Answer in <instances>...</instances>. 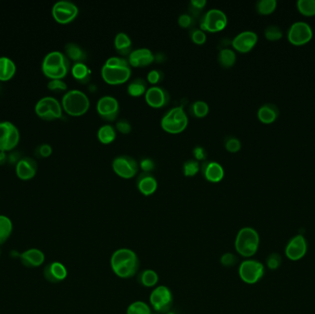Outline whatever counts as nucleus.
<instances>
[{
  "label": "nucleus",
  "mask_w": 315,
  "mask_h": 314,
  "mask_svg": "<svg viewBox=\"0 0 315 314\" xmlns=\"http://www.w3.org/2000/svg\"><path fill=\"white\" fill-rule=\"evenodd\" d=\"M110 266L115 276L123 279L135 277L140 269V259L133 250L120 248L115 251L110 259Z\"/></svg>",
  "instance_id": "1"
},
{
  "label": "nucleus",
  "mask_w": 315,
  "mask_h": 314,
  "mask_svg": "<svg viewBox=\"0 0 315 314\" xmlns=\"http://www.w3.org/2000/svg\"><path fill=\"white\" fill-rule=\"evenodd\" d=\"M131 66L128 59L121 56H112L102 67L103 80L110 85L124 84L130 79Z\"/></svg>",
  "instance_id": "2"
},
{
  "label": "nucleus",
  "mask_w": 315,
  "mask_h": 314,
  "mask_svg": "<svg viewBox=\"0 0 315 314\" xmlns=\"http://www.w3.org/2000/svg\"><path fill=\"white\" fill-rule=\"evenodd\" d=\"M70 68V62L67 55L59 51L50 52L43 58V72L52 79H62L67 76Z\"/></svg>",
  "instance_id": "3"
},
{
  "label": "nucleus",
  "mask_w": 315,
  "mask_h": 314,
  "mask_svg": "<svg viewBox=\"0 0 315 314\" xmlns=\"http://www.w3.org/2000/svg\"><path fill=\"white\" fill-rule=\"evenodd\" d=\"M259 243L258 232L251 227H244L238 231L234 245L238 254L245 258H250L257 253Z\"/></svg>",
  "instance_id": "4"
},
{
  "label": "nucleus",
  "mask_w": 315,
  "mask_h": 314,
  "mask_svg": "<svg viewBox=\"0 0 315 314\" xmlns=\"http://www.w3.org/2000/svg\"><path fill=\"white\" fill-rule=\"evenodd\" d=\"M90 99L83 91L71 90L67 91L62 99V106L68 115L80 116L90 108Z\"/></svg>",
  "instance_id": "5"
},
{
  "label": "nucleus",
  "mask_w": 315,
  "mask_h": 314,
  "mask_svg": "<svg viewBox=\"0 0 315 314\" xmlns=\"http://www.w3.org/2000/svg\"><path fill=\"white\" fill-rule=\"evenodd\" d=\"M160 126L165 132L182 133L188 126V117L182 106H176L169 110L161 118Z\"/></svg>",
  "instance_id": "6"
},
{
  "label": "nucleus",
  "mask_w": 315,
  "mask_h": 314,
  "mask_svg": "<svg viewBox=\"0 0 315 314\" xmlns=\"http://www.w3.org/2000/svg\"><path fill=\"white\" fill-rule=\"evenodd\" d=\"M150 302L152 308L158 314L169 313L173 304V294L166 286H158L150 295Z\"/></svg>",
  "instance_id": "7"
},
{
  "label": "nucleus",
  "mask_w": 315,
  "mask_h": 314,
  "mask_svg": "<svg viewBox=\"0 0 315 314\" xmlns=\"http://www.w3.org/2000/svg\"><path fill=\"white\" fill-rule=\"evenodd\" d=\"M228 24V18L222 10L211 8L203 15L200 19V29L209 32H218L224 30Z\"/></svg>",
  "instance_id": "8"
},
{
  "label": "nucleus",
  "mask_w": 315,
  "mask_h": 314,
  "mask_svg": "<svg viewBox=\"0 0 315 314\" xmlns=\"http://www.w3.org/2000/svg\"><path fill=\"white\" fill-rule=\"evenodd\" d=\"M265 274L264 265L256 260H245L239 266L240 278L246 284L257 283Z\"/></svg>",
  "instance_id": "9"
},
{
  "label": "nucleus",
  "mask_w": 315,
  "mask_h": 314,
  "mask_svg": "<svg viewBox=\"0 0 315 314\" xmlns=\"http://www.w3.org/2000/svg\"><path fill=\"white\" fill-rule=\"evenodd\" d=\"M37 115L44 120H54L62 117L61 103L54 97H43L35 105Z\"/></svg>",
  "instance_id": "10"
},
{
  "label": "nucleus",
  "mask_w": 315,
  "mask_h": 314,
  "mask_svg": "<svg viewBox=\"0 0 315 314\" xmlns=\"http://www.w3.org/2000/svg\"><path fill=\"white\" fill-rule=\"evenodd\" d=\"M112 166L115 173L124 179H132L138 173L140 168L138 161L128 155L115 157Z\"/></svg>",
  "instance_id": "11"
},
{
  "label": "nucleus",
  "mask_w": 315,
  "mask_h": 314,
  "mask_svg": "<svg viewBox=\"0 0 315 314\" xmlns=\"http://www.w3.org/2000/svg\"><path fill=\"white\" fill-rule=\"evenodd\" d=\"M52 13L57 22L61 24H67L77 18L79 7L71 1L60 0L53 6Z\"/></svg>",
  "instance_id": "12"
},
{
  "label": "nucleus",
  "mask_w": 315,
  "mask_h": 314,
  "mask_svg": "<svg viewBox=\"0 0 315 314\" xmlns=\"http://www.w3.org/2000/svg\"><path fill=\"white\" fill-rule=\"evenodd\" d=\"M19 132L11 122H0V151H11L18 145Z\"/></svg>",
  "instance_id": "13"
},
{
  "label": "nucleus",
  "mask_w": 315,
  "mask_h": 314,
  "mask_svg": "<svg viewBox=\"0 0 315 314\" xmlns=\"http://www.w3.org/2000/svg\"><path fill=\"white\" fill-rule=\"evenodd\" d=\"M97 113L103 120L113 122L116 120L120 113V105L114 96L105 95L98 100Z\"/></svg>",
  "instance_id": "14"
},
{
  "label": "nucleus",
  "mask_w": 315,
  "mask_h": 314,
  "mask_svg": "<svg viewBox=\"0 0 315 314\" xmlns=\"http://www.w3.org/2000/svg\"><path fill=\"white\" fill-rule=\"evenodd\" d=\"M289 41L294 45H303L311 41L313 38V30L308 23L297 21L291 25L289 33Z\"/></svg>",
  "instance_id": "15"
},
{
  "label": "nucleus",
  "mask_w": 315,
  "mask_h": 314,
  "mask_svg": "<svg viewBox=\"0 0 315 314\" xmlns=\"http://www.w3.org/2000/svg\"><path fill=\"white\" fill-rule=\"evenodd\" d=\"M145 100L153 108H162L170 102V94L162 87L153 86L146 91Z\"/></svg>",
  "instance_id": "16"
},
{
  "label": "nucleus",
  "mask_w": 315,
  "mask_h": 314,
  "mask_svg": "<svg viewBox=\"0 0 315 314\" xmlns=\"http://www.w3.org/2000/svg\"><path fill=\"white\" fill-rule=\"evenodd\" d=\"M258 41V36L255 31L244 30L233 38L231 44L233 48L240 53H248L254 48Z\"/></svg>",
  "instance_id": "17"
},
{
  "label": "nucleus",
  "mask_w": 315,
  "mask_h": 314,
  "mask_svg": "<svg viewBox=\"0 0 315 314\" xmlns=\"http://www.w3.org/2000/svg\"><path fill=\"white\" fill-rule=\"evenodd\" d=\"M286 255L289 259L298 261L302 259L307 253V242L303 235L295 236L287 244Z\"/></svg>",
  "instance_id": "18"
},
{
  "label": "nucleus",
  "mask_w": 315,
  "mask_h": 314,
  "mask_svg": "<svg viewBox=\"0 0 315 314\" xmlns=\"http://www.w3.org/2000/svg\"><path fill=\"white\" fill-rule=\"evenodd\" d=\"M43 277L51 283H59L67 277V269L60 262H52L44 267Z\"/></svg>",
  "instance_id": "19"
},
{
  "label": "nucleus",
  "mask_w": 315,
  "mask_h": 314,
  "mask_svg": "<svg viewBox=\"0 0 315 314\" xmlns=\"http://www.w3.org/2000/svg\"><path fill=\"white\" fill-rule=\"evenodd\" d=\"M128 60L131 67H147L154 62V55L150 49H136L128 55Z\"/></svg>",
  "instance_id": "20"
},
{
  "label": "nucleus",
  "mask_w": 315,
  "mask_h": 314,
  "mask_svg": "<svg viewBox=\"0 0 315 314\" xmlns=\"http://www.w3.org/2000/svg\"><path fill=\"white\" fill-rule=\"evenodd\" d=\"M36 161L30 157H21L16 166V172L18 178L29 180L36 174Z\"/></svg>",
  "instance_id": "21"
},
{
  "label": "nucleus",
  "mask_w": 315,
  "mask_h": 314,
  "mask_svg": "<svg viewBox=\"0 0 315 314\" xmlns=\"http://www.w3.org/2000/svg\"><path fill=\"white\" fill-rule=\"evenodd\" d=\"M201 168L203 175L208 181L218 182L224 178V169L217 161H205Z\"/></svg>",
  "instance_id": "22"
},
{
  "label": "nucleus",
  "mask_w": 315,
  "mask_h": 314,
  "mask_svg": "<svg viewBox=\"0 0 315 314\" xmlns=\"http://www.w3.org/2000/svg\"><path fill=\"white\" fill-rule=\"evenodd\" d=\"M137 186L143 195L150 196L157 191V179L151 172H142L138 178Z\"/></svg>",
  "instance_id": "23"
},
{
  "label": "nucleus",
  "mask_w": 315,
  "mask_h": 314,
  "mask_svg": "<svg viewBox=\"0 0 315 314\" xmlns=\"http://www.w3.org/2000/svg\"><path fill=\"white\" fill-rule=\"evenodd\" d=\"M45 260V255L39 249L31 248L20 254V261L28 268H35L42 266Z\"/></svg>",
  "instance_id": "24"
},
{
  "label": "nucleus",
  "mask_w": 315,
  "mask_h": 314,
  "mask_svg": "<svg viewBox=\"0 0 315 314\" xmlns=\"http://www.w3.org/2000/svg\"><path fill=\"white\" fill-rule=\"evenodd\" d=\"M279 115V109L274 103H265L257 112L258 119L264 124H271L276 121Z\"/></svg>",
  "instance_id": "25"
},
{
  "label": "nucleus",
  "mask_w": 315,
  "mask_h": 314,
  "mask_svg": "<svg viewBox=\"0 0 315 314\" xmlns=\"http://www.w3.org/2000/svg\"><path fill=\"white\" fill-rule=\"evenodd\" d=\"M115 47L119 55L126 56L132 52V41L125 32H118L115 37Z\"/></svg>",
  "instance_id": "26"
},
{
  "label": "nucleus",
  "mask_w": 315,
  "mask_h": 314,
  "mask_svg": "<svg viewBox=\"0 0 315 314\" xmlns=\"http://www.w3.org/2000/svg\"><path fill=\"white\" fill-rule=\"evenodd\" d=\"M65 50L67 58H70L76 63H84V61L87 59V53L85 50L81 46H79L78 43L68 42L65 46Z\"/></svg>",
  "instance_id": "27"
},
{
  "label": "nucleus",
  "mask_w": 315,
  "mask_h": 314,
  "mask_svg": "<svg viewBox=\"0 0 315 314\" xmlns=\"http://www.w3.org/2000/svg\"><path fill=\"white\" fill-rule=\"evenodd\" d=\"M16 72V65L10 58L6 56L0 57V80L11 79Z\"/></svg>",
  "instance_id": "28"
},
{
  "label": "nucleus",
  "mask_w": 315,
  "mask_h": 314,
  "mask_svg": "<svg viewBox=\"0 0 315 314\" xmlns=\"http://www.w3.org/2000/svg\"><path fill=\"white\" fill-rule=\"evenodd\" d=\"M71 72L73 77L81 83H87L91 79V70L84 63H75L71 68Z\"/></svg>",
  "instance_id": "29"
},
{
  "label": "nucleus",
  "mask_w": 315,
  "mask_h": 314,
  "mask_svg": "<svg viewBox=\"0 0 315 314\" xmlns=\"http://www.w3.org/2000/svg\"><path fill=\"white\" fill-rule=\"evenodd\" d=\"M97 138L101 143L108 145L115 141L116 130L112 125H103L98 130Z\"/></svg>",
  "instance_id": "30"
},
{
  "label": "nucleus",
  "mask_w": 315,
  "mask_h": 314,
  "mask_svg": "<svg viewBox=\"0 0 315 314\" xmlns=\"http://www.w3.org/2000/svg\"><path fill=\"white\" fill-rule=\"evenodd\" d=\"M218 61L221 67L230 68L236 63V54L232 49L222 48L218 53Z\"/></svg>",
  "instance_id": "31"
},
{
  "label": "nucleus",
  "mask_w": 315,
  "mask_h": 314,
  "mask_svg": "<svg viewBox=\"0 0 315 314\" xmlns=\"http://www.w3.org/2000/svg\"><path fill=\"white\" fill-rule=\"evenodd\" d=\"M159 281V277L158 273L153 269H145L140 276V283L145 288H154L157 287Z\"/></svg>",
  "instance_id": "32"
},
{
  "label": "nucleus",
  "mask_w": 315,
  "mask_h": 314,
  "mask_svg": "<svg viewBox=\"0 0 315 314\" xmlns=\"http://www.w3.org/2000/svg\"><path fill=\"white\" fill-rule=\"evenodd\" d=\"M13 225L10 218L0 215V245L5 243L12 234Z\"/></svg>",
  "instance_id": "33"
},
{
  "label": "nucleus",
  "mask_w": 315,
  "mask_h": 314,
  "mask_svg": "<svg viewBox=\"0 0 315 314\" xmlns=\"http://www.w3.org/2000/svg\"><path fill=\"white\" fill-rule=\"evenodd\" d=\"M148 90L147 82L144 79L137 78L129 82L128 86V92L130 96L140 97L145 94Z\"/></svg>",
  "instance_id": "34"
},
{
  "label": "nucleus",
  "mask_w": 315,
  "mask_h": 314,
  "mask_svg": "<svg viewBox=\"0 0 315 314\" xmlns=\"http://www.w3.org/2000/svg\"><path fill=\"white\" fill-rule=\"evenodd\" d=\"M127 314H152V311L148 303L142 301H137L132 302L128 306Z\"/></svg>",
  "instance_id": "35"
},
{
  "label": "nucleus",
  "mask_w": 315,
  "mask_h": 314,
  "mask_svg": "<svg viewBox=\"0 0 315 314\" xmlns=\"http://www.w3.org/2000/svg\"><path fill=\"white\" fill-rule=\"evenodd\" d=\"M297 6L299 11L304 16H315V0H299L297 2Z\"/></svg>",
  "instance_id": "36"
},
{
  "label": "nucleus",
  "mask_w": 315,
  "mask_h": 314,
  "mask_svg": "<svg viewBox=\"0 0 315 314\" xmlns=\"http://www.w3.org/2000/svg\"><path fill=\"white\" fill-rule=\"evenodd\" d=\"M277 7L276 0H260L256 4L257 11L262 15H269L275 11Z\"/></svg>",
  "instance_id": "37"
},
{
  "label": "nucleus",
  "mask_w": 315,
  "mask_h": 314,
  "mask_svg": "<svg viewBox=\"0 0 315 314\" xmlns=\"http://www.w3.org/2000/svg\"><path fill=\"white\" fill-rule=\"evenodd\" d=\"M200 168L201 165L198 160H196L194 158L188 159L183 163V167H182L183 174L186 177L196 175L198 173V171L200 170Z\"/></svg>",
  "instance_id": "38"
},
{
  "label": "nucleus",
  "mask_w": 315,
  "mask_h": 314,
  "mask_svg": "<svg viewBox=\"0 0 315 314\" xmlns=\"http://www.w3.org/2000/svg\"><path fill=\"white\" fill-rule=\"evenodd\" d=\"M192 113L197 118H203L209 113V106L204 101H196L192 104Z\"/></svg>",
  "instance_id": "39"
},
{
  "label": "nucleus",
  "mask_w": 315,
  "mask_h": 314,
  "mask_svg": "<svg viewBox=\"0 0 315 314\" xmlns=\"http://www.w3.org/2000/svg\"><path fill=\"white\" fill-rule=\"evenodd\" d=\"M265 36L269 41H278L283 36V31L277 25H269L265 30Z\"/></svg>",
  "instance_id": "40"
},
{
  "label": "nucleus",
  "mask_w": 315,
  "mask_h": 314,
  "mask_svg": "<svg viewBox=\"0 0 315 314\" xmlns=\"http://www.w3.org/2000/svg\"><path fill=\"white\" fill-rule=\"evenodd\" d=\"M225 148L226 150L230 152H238L242 148V143L239 139L234 137H230L229 139L225 140Z\"/></svg>",
  "instance_id": "41"
},
{
  "label": "nucleus",
  "mask_w": 315,
  "mask_h": 314,
  "mask_svg": "<svg viewBox=\"0 0 315 314\" xmlns=\"http://www.w3.org/2000/svg\"><path fill=\"white\" fill-rule=\"evenodd\" d=\"M147 79L151 84H158L163 80L164 73L159 69H152L148 74Z\"/></svg>",
  "instance_id": "42"
},
{
  "label": "nucleus",
  "mask_w": 315,
  "mask_h": 314,
  "mask_svg": "<svg viewBox=\"0 0 315 314\" xmlns=\"http://www.w3.org/2000/svg\"><path fill=\"white\" fill-rule=\"evenodd\" d=\"M191 39L195 44L202 45L206 41V32L201 29H194L191 31Z\"/></svg>",
  "instance_id": "43"
},
{
  "label": "nucleus",
  "mask_w": 315,
  "mask_h": 314,
  "mask_svg": "<svg viewBox=\"0 0 315 314\" xmlns=\"http://www.w3.org/2000/svg\"><path fill=\"white\" fill-rule=\"evenodd\" d=\"M49 90L53 91H65L67 90V85L62 79H51L47 84Z\"/></svg>",
  "instance_id": "44"
},
{
  "label": "nucleus",
  "mask_w": 315,
  "mask_h": 314,
  "mask_svg": "<svg viewBox=\"0 0 315 314\" xmlns=\"http://www.w3.org/2000/svg\"><path fill=\"white\" fill-rule=\"evenodd\" d=\"M236 255L231 254V253H226L222 254L220 257V264L225 267H230V266H235L237 264Z\"/></svg>",
  "instance_id": "45"
},
{
  "label": "nucleus",
  "mask_w": 315,
  "mask_h": 314,
  "mask_svg": "<svg viewBox=\"0 0 315 314\" xmlns=\"http://www.w3.org/2000/svg\"><path fill=\"white\" fill-rule=\"evenodd\" d=\"M115 127L120 133L124 134V135H128L132 130V126H131L130 122L127 119H119L116 123Z\"/></svg>",
  "instance_id": "46"
},
{
  "label": "nucleus",
  "mask_w": 315,
  "mask_h": 314,
  "mask_svg": "<svg viewBox=\"0 0 315 314\" xmlns=\"http://www.w3.org/2000/svg\"><path fill=\"white\" fill-rule=\"evenodd\" d=\"M281 263V257L278 254H270L267 260V266L271 270H276Z\"/></svg>",
  "instance_id": "47"
},
{
  "label": "nucleus",
  "mask_w": 315,
  "mask_h": 314,
  "mask_svg": "<svg viewBox=\"0 0 315 314\" xmlns=\"http://www.w3.org/2000/svg\"><path fill=\"white\" fill-rule=\"evenodd\" d=\"M194 23V18L186 13H183L179 16L178 18V24L180 25L182 28H190Z\"/></svg>",
  "instance_id": "48"
},
{
  "label": "nucleus",
  "mask_w": 315,
  "mask_h": 314,
  "mask_svg": "<svg viewBox=\"0 0 315 314\" xmlns=\"http://www.w3.org/2000/svg\"><path fill=\"white\" fill-rule=\"evenodd\" d=\"M140 167L144 172H151L152 173V170L155 169L156 165H155V162H154V160L152 158L145 157V158L141 159Z\"/></svg>",
  "instance_id": "49"
},
{
  "label": "nucleus",
  "mask_w": 315,
  "mask_h": 314,
  "mask_svg": "<svg viewBox=\"0 0 315 314\" xmlns=\"http://www.w3.org/2000/svg\"><path fill=\"white\" fill-rule=\"evenodd\" d=\"M193 153H194V156L196 160L199 161V160H205L206 159V151L203 147H200V146L195 147L194 151H193Z\"/></svg>",
  "instance_id": "50"
},
{
  "label": "nucleus",
  "mask_w": 315,
  "mask_h": 314,
  "mask_svg": "<svg viewBox=\"0 0 315 314\" xmlns=\"http://www.w3.org/2000/svg\"><path fill=\"white\" fill-rule=\"evenodd\" d=\"M52 151H53L52 147L48 144H43L39 149V152H40L41 156H43V157H48L52 154Z\"/></svg>",
  "instance_id": "51"
},
{
  "label": "nucleus",
  "mask_w": 315,
  "mask_h": 314,
  "mask_svg": "<svg viewBox=\"0 0 315 314\" xmlns=\"http://www.w3.org/2000/svg\"><path fill=\"white\" fill-rule=\"evenodd\" d=\"M206 5V0H192L191 1V6L194 7V9L200 10L203 9Z\"/></svg>",
  "instance_id": "52"
},
{
  "label": "nucleus",
  "mask_w": 315,
  "mask_h": 314,
  "mask_svg": "<svg viewBox=\"0 0 315 314\" xmlns=\"http://www.w3.org/2000/svg\"><path fill=\"white\" fill-rule=\"evenodd\" d=\"M6 159V154L5 151H1L0 152V164L4 163Z\"/></svg>",
  "instance_id": "53"
},
{
  "label": "nucleus",
  "mask_w": 315,
  "mask_h": 314,
  "mask_svg": "<svg viewBox=\"0 0 315 314\" xmlns=\"http://www.w3.org/2000/svg\"><path fill=\"white\" fill-rule=\"evenodd\" d=\"M167 314H174V313H170V312H169V313H167Z\"/></svg>",
  "instance_id": "54"
},
{
  "label": "nucleus",
  "mask_w": 315,
  "mask_h": 314,
  "mask_svg": "<svg viewBox=\"0 0 315 314\" xmlns=\"http://www.w3.org/2000/svg\"><path fill=\"white\" fill-rule=\"evenodd\" d=\"M0 256H1V250H0Z\"/></svg>",
  "instance_id": "55"
}]
</instances>
